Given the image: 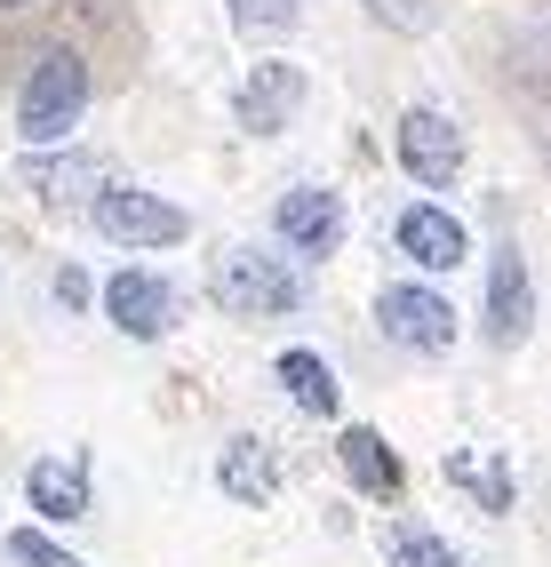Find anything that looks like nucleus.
<instances>
[{
  "instance_id": "nucleus-1",
  "label": "nucleus",
  "mask_w": 551,
  "mask_h": 567,
  "mask_svg": "<svg viewBox=\"0 0 551 567\" xmlns=\"http://www.w3.org/2000/svg\"><path fill=\"white\" fill-rule=\"evenodd\" d=\"M208 296H216V305H225L232 320H288V312L304 305V280L288 272L272 248L232 240V248H216V256H208Z\"/></svg>"
},
{
  "instance_id": "nucleus-2",
  "label": "nucleus",
  "mask_w": 551,
  "mask_h": 567,
  "mask_svg": "<svg viewBox=\"0 0 551 567\" xmlns=\"http://www.w3.org/2000/svg\"><path fill=\"white\" fill-rule=\"evenodd\" d=\"M89 112V64L81 49H49L41 64H32V81L17 96V136L32 144V153H49V144H64L72 128H81Z\"/></svg>"
},
{
  "instance_id": "nucleus-3",
  "label": "nucleus",
  "mask_w": 551,
  "mask_h": 567,
  "mask_svg": "<svg viewBox=\"0 0 551 567\" xmlns=\"http://www.w3.org/2000/svg\"><path fill=\"white\" fill-rule=\"evenodd\" d=\"M89 216H96V233L113 248H176L184 233H193V216H184L176 200H160V193H144V184H104V193L89 200Z\"/></svg>"
},
{
  "instance_id": "nucleus-4",
  "label": "nucleus",
  "mask_w": 551,
  "mask_h": 567,
  "mask_svg": "<svg viewBox=\"0 0 551 567\" xmlns=\"http://www.w3.org/2000/svg\"><path fill=\"white\" fill-rule=\"evenodd\" d=\"M376 328L392 336L399 352H424V360H439V352L456 344V312H448V296L424 288V280H392V288L376 296Z\"/></svg>"
},
{
  "instance_id": "nucleus-5",
  "label": "nucleus",
  "mask_w": 551,
  "mask_h": 567,
  "mask_svg": "<svg viewBox=\"0 0 551 567\" xmlns=\"http://www.w3.org/2000/svg\"><path fill=\"white\" fill-rule=\"evenodd\" d=\"M399 168H408L416 184H456V168H464V128H456L439 104H408V112H399Z\"/></svg>"
},
{
  "instance_id": "nucleus-6",
  "label": "nucleus",
  "mask_w": 551,
  "mask_h": 567,
  "mask_svg": "<svg viewBox=\"0 0 551 567\" xmlns=\"http://www.w3.org/2000/svg\"><path fill=\"white\" fill-rule=\"evenodd\" d=\"M104 320H113L121 336H136V344H160V336L176 328V288L160 272H113L104 280Z\"/></svg>"
},
{
  "instance_id": "nucleus-7",
  "label": "nucleus",
  "mask_w": 551,
  "mask_h": 567,
  "mask_svg": "<svg viewBox=\"0 0 551 567\" xmlns=\"http://www.w3.org/2000/svg\"><path fill=\"white\" fill-rule=\"evenodd\" d=\"M304 96H312L304 64H288V56H264V64L248 72V89H240V128H248V136H280V128H297Z\"/></svg>"
},
{
  "instance_id": "nucleus-8",
  "label": "nucleus",
  "mask_w": 551,
  "mask_h": 567,
  "mask_svg": "<svg viewBox=\"0 0 551 567\" xmlns=\"http://www.w3.org/2000/svg\"><path fill=\"white\" fill-rule=\"evenodd\" d=\"M392 248L416 264V272H456V264L471 256V233L439 208V200H416V208H399V224H392Z\"/></svg>"
},
{
  "instance_id": "nucleus-9",
  "label": "nucleus",
  "mask_w": 551,
  "mask_h": 567,
  "mask_svg": "<svg viewBox=\"0 0 551 567\" xmlns=\"http://www.w3.org/2000/svg\"><path fill=\"white\" fill-rule=\"evenodd\" d=\"M528 328H536V288H528V256L520 248H496L488 264V344H528Z\"/></svg>"
},
{
  "instance_id": "nucleus-10",
  "label": "nucleus",
  "mask_w": 551,
  "mask_h": 567,
  "mask_svg": "<svg viewBox=\"0 0 551 567\" xmlns=\"http://www.w3.org/2000/svg\"><path fill=\"white\" fill-rule=\"evenodd\" d=\"M272 233H280L288 248H304V256H336V248H344V200L320 193V184H297V193H280Z\"/></svg>"
},
{
  "instance_id": "nucleus-11",
  "label": "nucleus",
  "mask_w": 551,
  "mask_h": 567,
  "mask_svg": "<svg viewBox=\"0 0 551 567\" xmlns=\"http://www.w3.org/2000/svg\"><path fill=\"white\" fill-rule=\"evenodd\" d=\"M336 456H344L352 487H360V496H376V504H392L399 487H408V464H399V456H392V440H384V432H367V424H344V432H336Z\"/></svg>"
},
{
  "instance_id": "nucleus-12",
  "label": "nucleus",
  "mask_w": 551,
  "mask_h": 567,
  "mask_svg": "<svg viewBox=\"0 0 551 567\" xmlns=\"http://www.w3.org/2000/svg\"><path fill=\"white\" fill-rule=\"evenodd\" d=\"M24 504L41 512V519H89V464L81 456H41L24 472Z\"/></svg>"
},
{
  "instance_id": "nucleus-13",
  "label": "nucleus",
  "mask_w": 551,
  "mask_h": 567,
  "mask_svg": "<svg viewBox=\"0 0 551 567\" xmlns=\"http://www.w3.org/2000/svg\"><path fill=\"white\" fill-rule=\"evenodd\" d=\"M216 487H225L232 504H272L280 496V456L264 440H225V456H216Z\"/></svg>"
},
{
  "instance_id": "nucleus-14",
  "label": "nucleus",
  "mask_w": 551,
  "mask_h": 567,
  "mask_svg": "<svg viewBox=\"0 0 551 567\" xmlns=\"http://www.w3.org/2000/svg\"><path fill=\"white\" fill-rule=\"evenodd\" d=\"M104 176V161L96 153H24L17 161V184H32L49 208H64V200H89V184Z\"/></svg>"
},
{
  "instance_id": "nucleus-15",
  "label": "nucleus",
  "mask_w": 551,
  "mask_h": 567,
  "mask_svg": "<svg viewBox=\"0 0 551 567\" xmlns=\"http://www.w3.org/2000/svg\"><path fill=\"white\" fill-rule=\"evenodd\" d=\"M439 472H448L464 496L488 512V519H503L511 504H520V480H511V464H503V456H471V447H448V464H439Z\"/></svg>"
},
{
  "instance_id": "nucleus-16",
  "label": "nucleus",
  "mask_w": 551,
  "mask_h": 567,
  "mask_svg": "<svg viewBox=\"0 0 551 567\" xmlns=\"http://www.w3.org/2000/svg\"><path fill=\"white\" fill-rule=\"evenodd\" d=\"M280 392L297 400L304 415H336L344 392H336V368H328L320 352H280Z\"/></svg>"
},
{
  "instance_id": "nucleus-17",
  "label": "nucleus",
  "mask_w": 551,
  "mask_h": 567,
  "mask_svg": "<svg viewBox=\"0 0 551 567\" xmlns=\"http://www.w3.org/2000/svg\"><path fill=\"white\" fill-rule=\"evenodd\" d=\"M225 17L248 32V41H280V32H297L304 0H225Z\"/></svg>"
},
{
  "instance_id": "nucleus-18",
  "label": "nucleus",
  "mask_w": 551,
  "mask_h": 567,
  "mask_svg": "<svg viewBox=\"0 0 551 567\" xmlns=\"http://www.w3.org/2000/svg\"><path fill=\"white\" fill-rule=\"evenodd\" d=\"M392 567H464V551L432 527H392Z\"/></svg>"
},
{
  "instance_id": "nucleus-19",
  "label": "nucleus",
  "mask_w": 551,
  "mask_h": 567,
  "mask_svg": "<svg viewBox=\"0 0 551 567\" xmlns=\"http://www.w3.org/2000/svg\"><path fill=\"white\" fill-rule=\"evenodd\" d=\"M9 559H17V567H81V559H72V544L41 536V527H17V536H9Z\"/></svg>"
},
{
  "instance_id": "nucleus-20",
  "label": "nucleus",
  "mask_w": 551,
  "mask_h": 567,
  "mask_svg": "<svg viewBox=\"0 0 551 567\" xmlns=\"http://www.w3.org/2000/svg\"><path fill=\"white\" fill-rule=\"evenodd\" d=\"M367 17H384L392 32H432L439 24V0H360Z\"/></svg>"
},
{
  "instance_id": "nucleus-21",
  "label": "nucleus",
  "mask_w": 551,
  "mask_h": 567,
  "mask_svg": "<svg viewBox=\"0 0 551 567\" xmlns=\"http://www.w3.org/2000/svg\"><path fill=\"white\" fill-rule=\"evenodd\" d=\"M49 296H56L64 312H81V305H89L96 288H89V272H81V264H56V280H49Z\"/></svg>"
},
{
  "instance_id": "nucleus-22",
  "label": "nucleus",
  "mask_w": 551,
  "mask_h": 567,
  "mask_svg": "<svg viewBox=\"0 0 551 567\" xmlns=\"http://www.w3.org/2000/svg\"><path fill=\"white\" fill-rule=\"evenodd\" d=\"M0 9H32V0H0Z\"/></svg>"
}]
</instances>
